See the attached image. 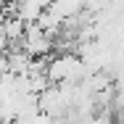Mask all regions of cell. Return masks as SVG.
Masks as SVG:
<instances>
[{
  "label": "cell",
  "instance_id": "6da1fadb",
  "mask_svg": "<svg viewBox=\"0 0 124 124\" xmlns=\"http://www.w3.org/2000/svg\"><path fill=\"white\" fill-rule=\"evenodd\" d=\"M16 124H19V122H16Z\"/></svg>",
  "mask_w": 124,
  "mask_h": 124
}]
</instances>
